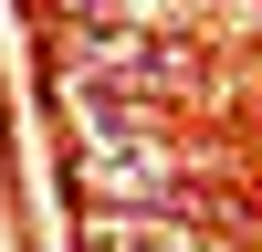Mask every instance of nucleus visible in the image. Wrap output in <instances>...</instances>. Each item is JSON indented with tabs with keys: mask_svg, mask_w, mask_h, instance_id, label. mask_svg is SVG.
Masks as SVG:
<instances>
[{
	"mask_svg": "<svg viewBox=\"0 0 262 252\" xmlns=\"http://www.w3.org/2000/svg\"><path fill=\"white\" fill-rule=\"evenodd\" d=\"M84 252H242L231 231H200V210H95Z\"/></svg>",
	"mask_w": 262,
	"mask_h": 252,
	"instance_id": "nucleus-1",
	"label": "nucleus"
}]
</instances>
